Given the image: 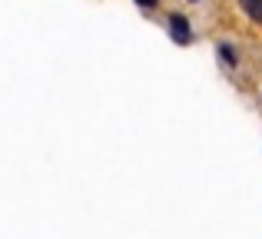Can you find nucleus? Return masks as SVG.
Instances as JSON below:
<instances>
[{
  "label": "nucleus",
  "instance_id": "20e7f679",
  "mask_svg": "<svg viewBox=\"0 0 262 239\" xmlns=\"http://www.w3.org/2000/svg\"><path fill=\"white\" fill-rule=\"evenodd\" d=\"M156 4H160V0H136L140 10H156Z\"/></svg>",
  "mask_w": 262,
  "mask_h": 239
},
{
  "label": "nucleus",
  "instance_id": "7ed1b4c3",
  "mask_svg": "<svg viewBox=\"0 0 262 239\" xmlns=\"http://www.w3.org/2000/svg\"><path fill=\"white\" fill-rule=\"evenodd\" d=\"M236 7H239V13H243L249 24L262 27V0H236Z\"/></svg>",
  "mask_w": 262,
  "mask_h": 239
},
{
  "label": "nucleus",
  "instance_id": "39448f33",
  "mask_svg": "<svg viewBox=\"0 0 262 239\" xmlns=\"http://www.w3.org/2000/svg\"><path fill=\"white\" fill-rule=\"evenodd\" d=\"M186 4H203V0H186Z\"/></svg>",
  "mask_w": 262,
  "mask_h": 239
},
{
  "label": "nucleus",
  "instance_id": "f03ea898",
  "mask_svg": "<svg viewBox=\"0 0 262 239\" xmlns=\"http://www.w3.org/2000/svg\"><path fill=\"white\" fill-rule=\"evenodd\" d=\"M216 60L223 63L226 73H236L239 63H243V57H239V47L232 44V40H219V44H216Z\"/></svg>",
  "mask_w": 262,
  "mask_h": 239
},
{
  "label": "nucleus",
  "instance_id": "f257e3e1",
  "mask_svg": "<svg viewBox=\"0 0 262 239\" xmlns=\"http://www.w3.org/2000/svg\"><path fill=\"white\" fill-rule=\"evenodd\" d=\"M166 33H169V40H173L176 47H192L196 44V30H192V24H189L186 13H169L166 17Z\"/></svg>",
  "mask_w": 262,
  "mask_h": 239
}]
</instances>
